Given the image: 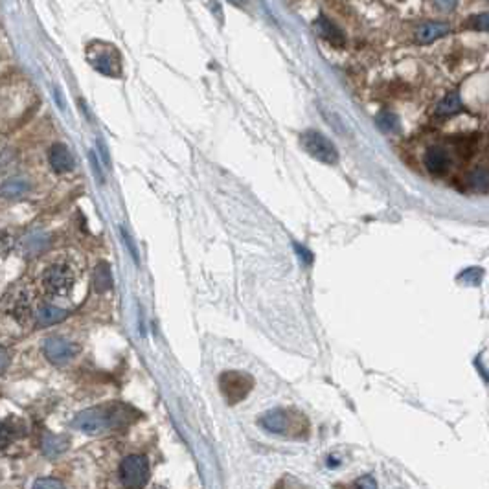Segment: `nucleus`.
<instances>
[{
  "instance_id": "obj_28",
  "label": "nucleus",
  "mask_w": 489,
  "mask_h": 489,
  "mask_svg": "<svg viewBox=\"0 0 489 489\" xmlns=\"http://www.w3.org/2000/svg\"><path fill=\"white\" fill-rule=\"evenodd\" d=\"M90 162H93V168H94V171H96V177H98V180H102V171H99L98 160H96V154L94 153H90Z\"/></svg>"
},
{
  "instance_id": "obj_17",
  "label": "nucleus",
  "mask_w": 489,
  "mask_h": 489,
  "mask_svg": "<svg viewBox=\"0 0 489 489\" xmlns=\"http://www.w3.org/2000/svg\"><path fill=\"white\" fill-rule=\"evenodd\" d=\"M376 125L381 129L383 133H396L397 129H399V120L390 111H381L376 116Z\"/></svg>"
},
{
  "instance_id": "obj_10",
  "label": "nucleus",
  "mask_w": 489,
  "mask_h": 489,
  "mask_svg": "<svg viewBox=\"0 0 489 489\" xmlns=\"http://www.w3.org/2000/svg\"><path fill=\"white\" fill-rule=\"evenodd\" d=\"M423 162H425V168H427L428 173H433V175H445L449 166H451V159H449L447 151L442 145L428 147Z\"/></svg>"
},
{
  "instance_id": "obj_20",
  "label": "nucleus",
  "mask_w": 489,
  "mask_h": 489,
  "mask_svg": "<svg viewBox=\"0 0 489 489\" xmlns=\"http://www.w3.org/2000/svg\"><path fill=\"white\" fill-rule=\"evenodd\" d=\"M96 287L98 291H105V289L111 287V273H109L107 265H99L98 271H96Z\"/></svg>"
},
{
  "instance_id": "obj_6",
  "label": "nucleus",
  "mask_w": 489,
  "mask_h": 489,
  "mask_svg": "<svg viewBox=\"0 0 489 489\" xmlns=\"http://www.w3.org/2000/svg\"><path fill=\"white\" fill-rule=\"evenodd\" d=\"M302 147L307 151L313 159L324 162V164H335L339 160V153L335 150L333 142L330 138H326L324 134L319 131H305L300 136Z\"/></svg>"
},
{
  "instance_id": "obj_16",
  "label": "nucleus",
  "mask_w": 489,
  "mask_h": 489,
  "mask_svg": "<svg viewBox=\"0 0 489 489\" xmlns=\"http://www.w3.org/2000/svg\"><path fill=\"white\" fill-rule=\"evenodd\" d=\"M30 190V182L22 177H17V179H10L6 180L2 188H0V193L8 199H15V197L24 195L26 191Z\"/></svg>"
},
{
  "instance_id": "obj_19",
  "label": "nucleus",
  "mask_w": 489,
  "mask_h": 489,
  "mask_svg": "<svg viewBox=\"0 0 489 489\" xmlns=\"http://www.w3.org/2000/svg\"><path fill=\"white\" fill-rule=\"evenodd\" d=\"M469 182H471V186H473L474 190L482 191V193H486L488 191V182H489V175H488V170L486 168H479L476 171H473L471 173V177H469Z\"/></svg>"
},
{
  "instance_id": "obj_11",
  "label": "nucleus",
  "mask_w": 489,
  "mask_h": 489,
  "mask_svg": "<svg viewBox=\"0 0 489 489\" xmlns=\"http://www.w3.org/2000/svg\"><path fill=\"white\" fill-rule=\"evenodd\" d=\"M48 160H50L51 170L56 173H70L74 170V157L72 153L68 151L67 145L63 144H54L50 147V153H48Z\"/></svg>"
},
{
  "instance_id": "obj_21",
  "label": "nucleus",
  "mask_w": 489,
  "mask_h": 489,
  "mask_svg": "<svg viewBox=\"0 0 489 489\" xmlns=\"http://www.w3.org/2000/svg\"><path fill=\"white\" fill-rule=\"evenodd\" d=\"M346 489H377V482L374 476H370V474H364V476L357 479L353 484H350Z\"/></svg>"
},
{
  "instance_id": "obj_29",
  "label": "nucleus",
  "mask_w": 489,
  "mask_h": 489,
  "mask_svg": "<svg viewBox=\"0 0 489 489\" xmlns=\"http://www.w3.org/2000/svg\"><path fill=\"white\" fill-rule=\"evenodd\" d=\"M230 4H234V6H245L247 4V0H228Z\"/></svg>"
},
{
  "instance_id": "obj_25",
  "label": "nucleus",
  "mask_w": 489,
  "mask_h": 489,
  "mask_svg": "<svg viewBox=\"0 0 489 489\" xmlns=\"http://www.w3.org/2000/svg\"><path fill=\"white\" fill-rule=\"evenodd\" d=\"M434 2H436L438 8L443 11L454 10V8H456V4H458V0H434Z\"/></svg>"
},
{
  "instance_id": "obj_2",
  "label": "nucleus",
  "mask_w": 489,
  "mask_h": 489,
  "mask_svg": "<svg viewBox=\"0 0 489 489\" xmlns=\"http://www.w3.org/2000/svg\"><path fill=\"white\" fill-rule=\"evenodd\" d=\"M87 59L99 74L118 77L122 72L118 50L109 42H93L87 47Z\"/></svg>"
},
{
  "instance_id": "obj_27",
  "label": "nucleus",
  "mask_w": 489,
  "mask_h": 489,
  "mask_svg": "<svg viewBox=\"0 0 489 489\" xmlns=\"http://www.w3.org/2000/svg\"><path fill=\"white\" fill-rule=\"evenodd\" d=\"M296 252H298V256L304 257L305 263H311V259H313V256H311L304 247H298V245H296Z\"/></svg>"
},
{
  "instance_id": "obj_12",
  "label": "nucleus",
  "mask_w": 489,
  "mask_h": 489,
  "mask_svg": "<svg viewBox=\"0 0 489 489\" xmlns=\"http://www.w3.org/2000/svg\"><path fill=\"white\" fill-rule=\"evenodd\" d=\"M31 305H33L31 293L28 289H21V291L15 294V298L11 300V305L8 307V311H10L17 320L24 322V320L30 319L31 313H33V311H31Z\"/></svg>"
},
{
  "instance_id": "obj_14",
  "label": "nucleus",
  "mask_w": 489,
  "mask_h": 489,
  "mask_svg": "<svg viewBox=\"0 0 489 489\" xmlns=\"http://www.w3.org/2000/svg\"><path fill=\"white\" fill-rule=\"evenodd\" d=\"M462 111H463L462 99H460L458 94L453 93V94H447L442 102L438 103L436 109H434V114H436V118H451V116L462 113Z\"/></svg>"
},
{
  "instance_id": "obj_24",
  "label": "nucleus",
  "mask_w": 489,
  "mask_h": 489,
  "mask_svg": "<svg viewBox=\"0 0 489 489\" xmlns=\"http://www.w3.org/2000/svg\"><path fill=\"white\" fill-rule=\"evenodd\" d=\"M489 17L488 13H480V15L473 17V21H471V26H473V30H480V31H486L489 28Z\"/></svg>"
},
{
  "instance_id": "obj_13",
  "label": "nucleus",
  "mask_w": 489,
  "mask_h": 489,
  "mask_svg": "<svg viewBox=\"0 0 489 489\" xmlns=\"http://www.w3.org/2000/svg\"><path fill=\"white\" fill-rule=\"evenodd\" d=\"M449 33V24L445 22H425L417 28L416 31V39L419 45H431V42L442 39L443 35Z\"/></svg>"
},
{
  "instance_id": "obj_4",
  "label": "nucleus",
  "mask_w": 489,
  "mask_h": 489,
  "mask_svg": "<svg viewBox=\"0 0 489 489\" xmlns=\"http://www.w3.org/2000/svg\"><path fill=\"white\" fill-rule=\"evenodd\" d=\"M41 282L48 294H51V296H65V294L72 291L76 276H74V271L68 265L56 263V265H50L45 271Z\"/></svg>"
},
{
  "instance_id": "obj_18",
  "label": "nucleus",
  "mask_w": 489,
  "mask_h": 489,
  "mask_svg": "<svg viewBox=\"0 0 489 489\" xmlns=\"http://www.w3.org/2000/svg\"><path fill=\"white\" fill-rule=\"evenodd\" d=\"M65 449H67V440H65V438L48 436L47 440H45V453H47L48 456H57V454H61Z\"/></svg>"
},
{
  "instance_id": "obj_15",
  "label": "nucleus",
  "mask_w": 489,
  "mask_h": 489,
  "mask_svg": "<svg viewBox=\"0 0 489 489\" xmlns=\"http://www.w3.org/2000/svg\"><path fill=\"white\" fill-rule=\"evenodd\" d=\"M67 311L65 309H59V307H54V305H41V307L37 309V322L41 326H51V324H57V322H61V320L67 319Z\"/></svg>"
},
{
  "instance_id": "obj_3",
  "label": "nucleus",
  "mask_w": 489,
  "mask_h": 489,
  "mask_svg": "<svg viewBox=\"0 0 489 489\" xmlns=\"http://www.w3.org/2000/svg\"><path fill=\"white\" fill-rule=\"evenodd\" d=\"M219 386H221V392L225 399H227L230 405H236V403L243 401L245 397L250 394L254 386V379L245 371H237V370H230L221 374L219 377Z\"/></svg>"
},
{
  "instance_id": "obj_23",
  "label": "nucleus",
  "mask_w": 489,
  "mask_h": 489,
  "mask_svg": "<svg viewBox=\"0 0 489 489\" xmlns=\"http://www.w3.org/2000/svg\"><path fill=\"white\" fill-rule=\"evenodd\" d=\"M31 489H65L59 480L56 479H39Z\"/></svg>"
},
{
  "instance_id": "obj_7",
  "label": "nucleus",
  "mask_w": 489,
  "mask_h": 489,
  "mask_svg": "<svg viewBox=\"0 0 489 489\" xmlns=\"http://www.w3.org/2000/svg\"><path fill=\"white\" fill-rule=\"evenodd\" d=\"M42 351H45L47 359L50 360V362H54V364H67L68 360H72L74 357H76L79 348H77L74 342H70V340L51 337V339H48L47 342H45Z\"/></svg>"
},
{
  "instance_id": "obj_5",
  "label": "nucleus",
  "mask_w": 489,
  "mask_h": 489,
  "mask_svg": "<svg viewBox=\"0 0 489 489\" xmlns=\"http://www.w3.org/2000/svg\"><path fill=\"white\" fill-rule=\"evenodd\" d=\"M120 479L125 489H144L150 480V463L140 454H131L120 465Z\"/></svg>"
},
{
  "instance_id": "obj_26",
  "label": "nucleus",
  "mask_w": 489,
  "mask_h": 489,
  "mask_svg": "<svg viewBox=\"0 0 489 489\" xmlns=\"http://www.w3.org/2000/svg\"><path fill=\"white\" fill-rule=\"evenodd\" d=\"M8 364H10V357H8L4 348H0V374H4Z\"/></svg>"
},
{
  "instance_id": "obj_9",
  "label": "nucleus",
  "mask_w": 489,
  "mask_h": 489,
  "mask_svg": "<svg viewBox=\"0 0 489 489\" xmlns=\"http://www.w3.org/2000/svg\"><path fill=\"white\" fill-rule=\"evenodd\" d=\"M314 31L319 33L326 42H330L333 47H344L346 42V35L344 31L340 30L339 26L335 24L331 19H328L326 15H320L316 21H314Z\"/></svg>"
},
{
  "instance_id": "obj_22",
  "label": "nucleus",
  "mask_w": 489,
  "mask_h": 489,
  "mask_svg": "<svg viewBox=\"0 0 489 489\" xmlns=\"http://www.w3.org/2000/svg\"><path fill=\"white\" fill-rule=\"evenodd\" d=\"M13 440V428L8 423H0V449H6Z\"/></svg>"
},
{
  "instance_id": "obj_8",
  "label": "nucleus",
  "mask_w": 489,
  "mask_h": 489,
  "mask_svg": "<svg viewBox=\"0 0 489 489\" xmlns=\"http://www.w3.org/2000/svg\"><path fill=\"white\" fill-rule=\"evenodd\" d=\"M72 425L85 434H98L109 427V416H105V412L99 408H90L79 412Z\"/></svg>"
},
{
  "instance_id": "obj_1",
  "label": "nucleus",
  "mask_w": 489,
  "mask_h": 489,
  "mask_svg": "<svg viewBox=\"0 0 489 489\" xmlns=\"http://www.w3.org/2000/svg\"><path fill=\"white\" fill-rule=\"evenodd\" d=\"M259 425L268 433L287 438L305 436L309 428L307 417L293 408H274L259 419Z\"/></svg>"
}]
</instances>
